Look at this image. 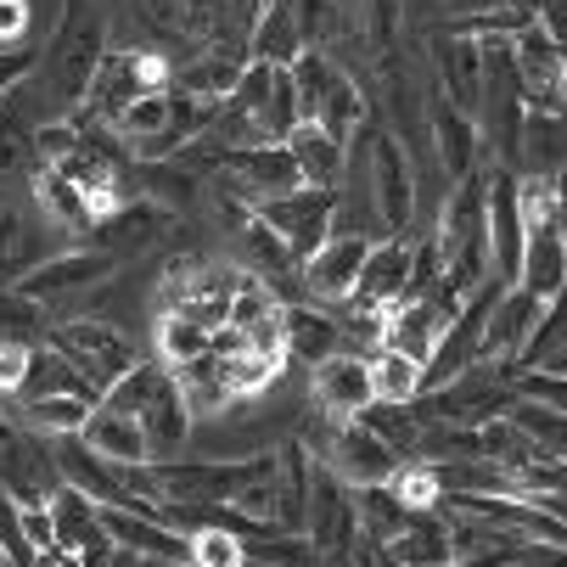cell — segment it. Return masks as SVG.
<instances>
[{
  "label": "cell",
  "mask_w": 567,
  "mask_h": 567,
  "mask_svg": "<svg viewBox=\"0 0 567 567\" xmlns=\"http://www.w3.org/2000/svg\"><path fill=\"white\" fill-rule=\"evenodd\" d=\"M506 416L534 444V461H567V411H550V404H534V399H512Z\"/></svg>",
  "instance_id": "obj_33"
},
{
  "label": "cell",
  "mask_w": 567,
  "mask_h": 567,
  "mask_svg": "<svg viewBox=\"0 0 567 567\" xmlns=\"http://www.w3.org/2000/svg\"><path fill=\"white\" fill-rule=\"evenodd\" d=\"M164 371L169 365H152V360H135L107 393H102V404H107V411H118V416H141L146 411V404H152V388L157 382H164Z\"/></svg>",
  "instance_id": "obj_39"
},
{
  "label": "cell",
  "mask_w": 567,
  "mask_h": 567,
  "mask_svg": "<svg viewBox=\"0 0 567 567\" xmlns=\"http://www.w3.org/2000/svg\"><path fill=\"white\" fill-rule=\"evenodd\" d=\"M181 567H192V561H181Z\"/></svg>",
  "instance_id": "obj_48"
},
{
  "label": "cell",
  "mask_w": 567,
  "mask_h": 567,
  "mask_svg": "<svg viewBox=\"0 0 567 567\" xmlns=\"http://www.w3.org/2000/svg\"><path fill=\"white\" fill-rule=\"evenodd\" d=\"M135 422H141V439H146V461H175L192 444V427H197L169 371H164V382L152 388V404H146Z\"/></svg>",
  "instance_id": "obj_18"
},
{
  "label": "cell",
  "mask_w": 567,
  "mask_h": 567,
  "mask_svg": "<svg viewBox=\"0 0 567 567\" xmlns=\"http://www.w3.org/2000/svg\"><path fill=\"white\" fill-rule=\"evenodd\" d=\"M186 545H192V556H186L192 567H248V550H241V539H236L230 528H219V523L186 534Z\"/></svg>",
  "instance_id": "obj_41"
},
{
  "label": "cell",
  "mask_w": 567,
  "mask_h": 567,
  "mask_svg": "<svg viewBox=\"0 0 567 567\" xmlns=\"http://www.w3.org/2000/svg\"><path fill=\"white\" fill-rule=\"evenodd\" d=\"M0 567H7V550H0Z\"/></svg>",
  "instance_id": "obj_47"
},
{
  "label": "cell",
  "mask_w": 567,
  "mask_h": 567,
  "mask_svg": "<svg viewBox=\"0 0 567 567\" xmlns=\"http://www.w3.org/2000/svg\"><path fill=\"white\" fill-rule=\"evenodd\" d=\"M354 517H360V534L399 539V528L411 523V506H404L388 483H371V489H354Z\"/></svg>",
  "instance_id": "obj_35"
},
{
  "label": "cell",
  "mask_w": 567,
  "mask_h": 567,
  "mask_svg": "<svg viewBox=\"0 0 567 567\" xmlns=\"http://www.w3.org/2000/svg\"><path fill=\"white\" fill-rule=\"evenodd\" d=\"M45 327H51V315L23 298L18 287H0V343H45Z\"/></svg>",
  "instance_id": "obj_36"
},
{
  "label": "cell",
  "mask_w": 567,
  "mask_h": 567,
  "mask_svg": "<svg viewBox=\"0 0 567 567\" xmlns=\"http://www.w3.org/2000/svg\"><path fill=\"white\" fill-rule=\"evenodd\" d=\"M287 152H292V164H298L303 186H327V192H338L343 164H349V146H343V141H332L320 124H292Z\"/></svg>",
  "instance_id": "obj_25"
},
{
  "label": "cell",
  "mask_w": 567,
  "mask_h": 567,
  "mask_svg": "<svg viewBox=\"0 0 567 567\" xmlns=\"http://www.w3.org/2000/svg\"><path fill=\"white\" fill-rule=\"evenodd\" d=\"M303 539L315 545L320 567H332L349 556V545L360 539V517H354V489L343 477H332L315 461V483H309V512H303Z\"/></svg>",
  "instance_id": "obj_12"
},
{
  "label": "cell",
  "mask_w": 567,
  "mask_h": 567,
  "mask_svg": "<svg viewBox=\"0 0 567 567\" xmlns=\"http://www.w3.org/2000/svg\"><path fill=\"white\" fill-rule=\"evenodd\" d=\"M433 248L444 265V298L461 303L483 276H495V248H489V181L466 175L450 186L444 208H439V230H433Z\"/></svg>",
  "instance_id": "obj_1"
},
{
  "label": "cell",
  "mask_w": 567,
  "mask_h": 567,
  "mask_svg": "<svg viewBox=\"0 0 567 567\" xmlns=\"http://www.w3.org/2000/svg\"><path fill=\"white\" fill-rule=\"evenodd\" d=\"M68 230L40 214V203H0V287H18L29 270H40L51 254L68 248Z\"/></svg>",
  "instance_id": "obj_9"
},
{
  "label": "cell",
  "mask_w": 567,
  "mask_h": 567,
  "mask_svg": "<svg viewBox=\"0 0 567 567\" xmlns=\"http://www.w3.org/2000/svg\"><path fill=\"white\" fill-rule=\"evenodd\" d=\"M169 377H175V388H181V399H186L192 422H214V416H225L230 404H236V393L225 388V371H219V354H214V349L197 354V360L169 365Z\"/></svg>",
  "instance_id": "obj_24"
},
{
  "label": "cell",
  "mask_w": 567,
  "mask_h": 567,
  "mask_svg": "<svg viewBox=\"0 0 567 567\" xmlns=\"http://www.w3.org/2000/svg\"><path fill=\"white\" fill-rule=\"evenodd\" d=\"M113 276H118V259L102 254V248H91V241H79V248H62V254H51L40 270H29V276L18 281V292L34 298L51 320H62V309L85 303V298L102 292Z\"/></svg>",
  "instance_id": "obj_6"
},
{
  "label": "cell",
  "mask_w": 567,
  "mask_h": 567,
  "mask_svg": "<svg viewBox=\"0 0 567 567\" xmlns=\"http://www.w3.org/2000/svg\"><path fill=\"white\" fill-rule=\"evenodd\" d=\"M91 411H96V399L51 393V399H23L12 416H18L29 433H40V439H68V433H79V427L91 422Z\"/></svg>",
  "instance_id": "obj_31"
},
{
  "label": "cell",
  "mask_w": 567,
  "mask_h": 567,
  "mask_svg": "<svg viewBox=\"0 0 567 567\" xmlns=\"http://www.w3.org/2000/svg\"><path fill=\"white\" fill-rule=\"evenodd\" d=\"M539 371H550V377H567V343H561V349H556V354H550Z\"/></svg>",
  "instance_id": "obj_45"
},
{
  "label": "cell",
  "mask_w": 567,
  "mask_h": 567,
  "mask_svg": "<svg viewBox=\"0 0 567 567\" xmlns=\"http://www.w3.org/2000/svg\"><path fill=\"white\" fill-rule=\"evenodd\" d=\"M388 489H393L404 506H411V512H433V506H444V489H439V477H433L427 461H399L393 477H388Z\"/></svg>",
  "instance_id": "obj_40"
},
{
  "label": "cell",
  "mask_w": 567,
  "mask_h": 567,
  "mask_svg": "<svg viewBox=\"0 0 567 567\" xmlns=\"http://www.w3.org/2000/svg\"><path fill=\"white\" fill-rule=\"evenodd\" d=\"M79 439H85L102 461H113V466H135V461H146V439H141V422L135 416H118V411H107V404L96 399V411H91V422L79 427Z\"/></svg>",
  "instance_id": "obj_28"
},
{
  "label": "cell",
  "mask_w": 567,
  "mask_h": 567,
  "mask_svg": "<svg viewBox=\"0 0 567 567\" xmlns=\"http://www.w3.org/2000/svg\"><path fill=\"white\" fill-rule=\"evenodd\" d=\"M433 79H439V96L455 102L461 113L477 118V102H483V45L472 34H439L433 40Z\"/></svg>",
  "instance_id": "obj_17"
},
{
  "label": "cell",
  "mask_w": 567,
  "mask_h": 567,
  "mask_svg": "<svg viewBox=\"0 0 567 567\" xmlns=\"http://www.w3.org/2000/svg\"><path fill=\"white\" fill-rule=\"evenodd\" d=\"M303 51L298 40V18H292V0H265L259 7V23L248 29V62H270V68H287L292 56Z\"/></svg>",
  "instance_id": "obj_27"
},
{
  "label": "cell",
  "mask_w": 567,
  "mask_h": 567,
  "mask_svg": "<svg viewBox=\"0 0 567 567\" xmlns=\"http://www.w3.org/2000/svg\"><path fill=\"white\" fill-rule=\"evenodd\" d=\"M360 422L399 455V461H411V450H416V433H422V416H416V404H382V399H371L365 411H360Z\"/></svg>",
  "instance_id": "obj_34"
},
{
  "label": "cell",
  "mask_w": 567,
  "mask_h": 567,
  "mask_svg": "<svg viewBox=\"0 0 567 567\" xmlns=\"http://www.w3.org/2000/svg\"><path fill=\"white\" fill-rule=\"evenodd\" d=\"M539 309H545V298H534L528 287L512 281V287L495 298V309L483 315L477 360H489V365H517L523 349H528V338H534V327H539Z\"/></svg>",
  "instance_id": "obj_15"
},
{
  "label": "cell",
  "mask_w": 567,
  "mask_h": 567,
  "mask_svg": "<svg viewBox=\"0 0 567 567\" xmlns=\"http://www.w3.org/2000/svg\"><path fill=\"white\" fill-rule=\"evenodd\" d=\"M152 343H157V360H164V365L208 354V332L197 327V320H186V315H157L152 320Z\"/></svg>",
  "instance_id": "obj_38"
},
{
  "label": "cell",
  "mask_w": 567,
  "mask_h": 567,
  "mask_svg": "<svg viewBox=\"0 0 567 567\" xmlns=\"http://www.w3.org/2000/svg\"><path fill=\"white\" fill-rule=\"evenodd\" d=\"M214 181H219V186H230L248 208H259V203L287 197V192H298V186H303V175H298V164H292L287 141H259V146L225 152V157H219V169H214Z\"/></svg>",
  "instance_id": "obj_11"
},
{
  "label": "cell",
  "mask_w": 567,
  "mask_h": 567,
  "mask_svg": "<svg viewBox=\"0 0 567 567\" xmlns=\"http://www.w3.org/2000/svg\"><path fill=\"white\" fill-rule=\"evenodd\" d=\"M29 45V0H0V51Z\"/></svg>",
  "instance_id": "obj_44"
},
{
  "label": "cell",
  "mask_w": 567,
  "mask_h": 567,
  "mask_svg": "<svg viewBox=\"0 0 567 567\" xmlns=\"http://www.w3.org/2000/svg\"><path fill=\"white\" fill-rule=\"evenodd\" d=\"M455 309L461 303H450V298H399V303H388L382 309V349H399V354L427 365V354L444 338V327L455 320Z\"/></svg>",
  "instance_id": "obj_16"
},
{
  "label": "cell",
  "mask_w": 567,
  "mask_h": 567,
  "mask_svg": "<svg viewBox=\"0 0 567 567\" xmlns=\"http://www.w3.org/2000/svg\"><path fill=\"white\" fill-rule=\"evenodd\" d=\"M254 214L276 230V241L303 265L320 241L332 236V225H338V192H327V186H298V192H287V197L259 203Z\"/></svg>",
  "instance_id": "obj_10"
},
{
  "label": "cell",
  "mask_w": 567,
  "mask_h": 567,
  "mask_svg": "<svg viewBox=\"0 0 567 567\" xmlns=\"http://www.w3.org/2000/svg\"><path fill=\"white\" fill-rule=\"evenodd\" d=\"M365 164H371V203H377V225L388 236H404L416 219V175L411 157H404V141L393 130H365Z\"/></svg>",
  "instance_id": "obj_8"
},
{
  "label": "cell",
  "mask_w": 567,
  "mask_h": 567,
  "mask_svg": "<svg viewBox=\"0 0 567 567\" xmlns=\"http://www.w3.org/2000/svg\"><path fill=\"white\" fill-rule=\"evenodd\" d=\"M146 91H169V56L141 51V45H107V56L96 62V79H91L85 102H79V113H91V118L107 124L118 107H130Z\"/></svg>",
  "instance_id": "obj_7"
},
{
  "label": "cell",
  "mask_w": 567,
  "mask_h": 567,
  "mask_svg": "<svg viewBox=\"0 0 567 567\" xmlns=\"http://www.w3.org/2000/svg\"><path fill=\"white\" fill-rule=\"evenodd\" d=\"M404 287H411V241L404 236H382L371 241V254L360 265V281H354V303L360 309H388L404 298Z\"/></svg>",
  "instance_id": "obj_19"
},
{
  "label": "cell",
  "mask_w": 567,
  "mask_h": 567,
  "mask_svg": "<svg viewBox=\"0 0 567 567\" xmlns=\"http://www.w3.org/2000/svg\"><path fill=\"white\" fill-rule=\"evenodd\" d=\"M130 567H181V561H164V556H135Z\"/></svg>",
  "instance_id": "obj_46"
},
{
  "label": "cell",
  "mask_w": 567,
  "mask_h": 567,
  "mask_svg": "<svg viewBox=\"0 0 567 567\" xmlns=\"http://www.w3.org/2000/svg\"><path fill=\"white\" fill-rule=\"evenodd\" d=\"M365 254H371V236H360V230H332V236L298 265L303 292H309L315 303H327V309L343 303V298L354 292V281H360Z\"/></svg>",
  "instance_id": "obj_14"
},
{
  "label": "cell",
  "mask_w": 567,
  "mask_h": 567,
  "mask_svg": "<svg viewBox=\"0 0 567 567\" xmlns=\"http://www.w3.org/2000/svg\"><path fill=\"white\" fill-rule=\"evenodd\" d=\"M489 248H495V276L517 281L523 259V203H517V169H489Z\"/></svg>",
  "instance_id": "obj_21"
},
{
  "label": "cell",
  "mask_w": 567,
  "mask_h": 567,
  "mask_svg": "<svg viewBox=\"0 0 567 567\" xmlns=\"http://www.w3.org/2000/svg\"><path fill=\"white\" fill-rule=\"evenodd\" d=\"M365 371H371V399H382V404H416V393H422V360L377 343L365 354Z\"/></svg>",
  "instance_id": "obj_32"
},
{
  "label": "cell",
  "mask_w": 567,
  "mask_h": 567,
  "mask_svg": "<svg viewBox=\"0 0 567 567\" xmlns=\"http://www.w3.org/2000/svg\"><path fill=\"white\" fill-rule=\"evenodd\" d=\"M18 528H23V539H29V550H34V556L56 545V528H51V506H18Z\"/></svg>",
  "instance_id": "obj_43"
},
{
  "label": "cell",
  "mask_w": 567,
  "mask_h": 567,
  "mask_svg": "<svg viewBox=\"0 0 567 567\" xmlns=\"http://www.w3.org/2000/svg\"><path fill=\"white\" fill-rule=\"evenodd\" d=\"M427 124H433V146H439L444 175H450V181L477 175V157H483V130H477V118L461 113L455 102H444V96L433 91V102H427Z\"/></svg>",
  "instance_id": "obj_20"
},
{
  "label": "cell",
  "mask_w": 567,
  "mask_h": 567,
  "mask_svg": "<svg viewBox=\"0 0 567 567\" xmlns=\"http://www.w3.org/2000/svg\"><path fill=\"white\" fill-rule=\"evenodd\" d=\"M393 550V567H444L455 561V545H450V523L444 512H411V523L399 528V539H388Z\"/></svg>",
  "instance_id": "obj_26"
},
{
  "label": "cell",
  "mask_w": 567,
  "mask_h": 567,
  "mask_svg": "<svg viewBox=\"0 0 567 567\" xmlns=\"http://www.w3.org/2000/svg\"><path fill=\"white\" fill-rule=\"evenodd\" d=\"M45 343L85 377L96 393H107L141 354H135V343L113 327V320H102V315H62V320H51L45 327Z\"/></svg>",
  "instance_id": "obj_5"
},
{
  "label": "cell",
  "mask_w": 567,
  "mask_h": 567,
  "mask_svg": "<svg viewBox=\"0 0 567 567\" xmlns=\"http://www.w3.org/2000/svg\"><path fill=\"white\" fill-rule=\"evenodd\" d=\"M365 29H371V45H377L382 68L393 73V51H399V0H365Z\"/></svg>",
  "instance_id": "obj_42"
},
{
  "label": "cell",
  "mask_w": 567,
  "mask_h": 567,
  "mask_svg": "<svg viewBox=\"0 0 567 567\" xmlns=\"http://www.w3.org/2000/svg\"><path fill=\"white\" fill-rule=\"evenodd\" d=\"M219 371H225V388L236 393V399H254V393H265L276 377H281V360H265L259 349H230V354H219Z\"/></svg>",
  "instance_id": "obj_37"
},
{
  "label": "cell",
  "mask_w": 567,
  "mask_h": 567,
  "mask_svg": "<svg viewBox=\"0 0 567 567\" xmlns=\"http://www.w3.org/2000/svg\"><path fill=\"white\" fill-rule=\"evenodd\" d=\"M29 197H34V203H40V214H45L51 225H62L68 236H85V230L96 225V208H91V197L79 192L68 175H56V169H40Z\"/></svg>",
  "instance_id": "obj_29"
},
{
  "label": "cell",
  "mask_w": 567,
  "mask_h": 567,
  "mask_svg": "<svg viewBox=\"0 0 567 567\" xmlns=\"http://www.w3.org/2000/svg\"><path fill=\"white\" fill-rule=\"evenodd\" d=\"M371 404V371L365 354H327L315 365V411L327 416H360Z\"/></svg>",
  "instance_id": "obj_22"
},
{
  "label": "cell",
  "mask_w": 567,
  "mask_h": 567,
  "mask_svg": "<svg viewBox=\"0 0 567 567\" xmlns=\"http://www.w3.org/2000/svg\"><path fill=\"white\" fill-rule=\"evenodd\" d=\"M51 393H73V399H102L85 377H79L51 343H40L34 354H29V377H23V388H18V404L23 399H51ZM12 404V411H18Z\"/></svg>",
  "instance_id": "obj_30"
},
{
  "label": "cell",
  "mask_w": 567,
  "mask_h": 567,
  "mask_svg": "<svg viewBox=\"0 0 567 567\" xmlns=\"http://www.w3.org/2000/svg\"><path fill=\"white\" fill-rule=\"evenodd\" d=\"M281 327H287V360L320 365L327 354H349V338L338 327V315L309 309V303H281Z\"/></svg>",
  "instance_id": "obj_23"
},
{
  "label": "cell",
  "mask_w": 567,
  "mask_h": 567,
  "mask_svg": "<svg viewBox=\"0 0 567 567\" xmlns=\"http://www.w3.org/2000/svg\"><path fill=\"white\" fill-rule=\"evenodd\" d=\"M320 466H327L332 477H343L349 489H371V483H388L399 455L360 422V416H343L327 439V450H320Z\"/></svg>",
  "instance_id": "obj_13"
},
{
  "label": "cell",
  "mask_w": 567,
  "mask_h": 567,
  "mask_svg": "<svg viewBox=\"0 0 567 567\" xmlns=\"http://www.w3.org/2000/svg\"><path fill=\"white\" fill-rule=\"evenodd\" d=\"M512 399H517L512 365L477 360L461 377H450L439 388H422L416 393V416L422 422H450V427H483V422H501L512 411Z\"/></svg>",
  "instance_id": "obj_4"
},
{
  "label": "cell",
  "mask_w": 567,
  "mask_h": 567,
  "mask_svg": "<svg viewBox=\"0 0 567 567\" xmlns=\"http://www.w3.org/2000/svg\"><path fill=\"white\" fill-rule=\"evenodd\" d=\"M107 12L102 0H62L56 7V29H51V45H40V68L45 85H51V102L62 113H73L85 102L91 79H96V62L107 56Z\"/></svg>",
  "instance_id": "obj_2"
},
{
  "label": "cell",
  "mask_w": 567,
  "mask_h": 567,
  "mask_svg": "<svg viewBox=\"0 0 567 567\" xmlns=\"http://www.w3.org/2000/svg\"><path fill=\"white\" fill-rule=\"evenodd\" d=\"M287 73H292V91H298V124H320L343 146L365 130L371 107H365L360 85L343 73V62H332L327 51H298L287 62Z\"/></svg>",
  "instance_id": "obj_3"
}]
</instances>
